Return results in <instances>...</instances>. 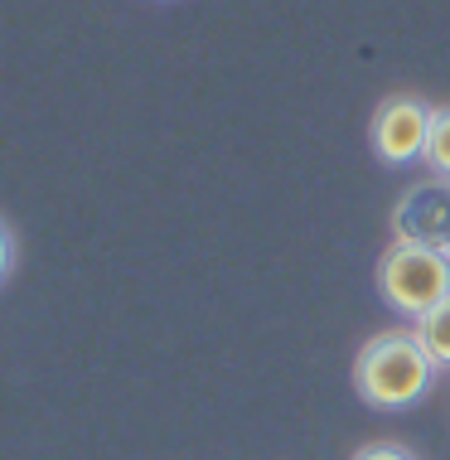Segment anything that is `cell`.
<instances>
[{
    "label": "cell",
    "instance_id": "1",
    "mask_svg": "<svg viewBox=\"0 0 450 460\" xmlns=\"http://www.w3.org/2000/svg\"><path fill=\"white\" fill-rule=\"evenodd\" d=\"M436 373L417 330H383L354 358V388L373 412H407L436 388Z\"/></svg>",
    "mask_w": 450,
    "mask_h": 460
},
{
    "label": "cell",
    "instance_id": "2",
    "mask_svg": "<svg viewBox=\"0 0 450 460\" xmlns=\"http://www.w3.org/2000/svg\"><path fill=\"white\" fill-rule=\"evenodd\" d=\"M378 296L393 315L421 320L450 296V252L417 243H387L378 257Z\"/></svg>",
    "mask_w": 450,
    "mask_h": 460
},
{
    "label": "cell",
    "instance_id": "7",
    "mask_svg": "<svg viewBox=\"0 0 450 460\" xmlns=\"http://www.w3.org/2000/svg\"><path fill=\"white\" fill-rule=\"evenodd\" d=\"M354 460H417V451H407L402 441H368L354 451Z\"/></svg>",
    "mask_w": 450,
    "mask_h": 460
},
{
    "label": "cell",
    "instance_id": "4",
    "mask_svg": "<svg viewBox=\"0 0 450 460\" xmlns=\"http://www.w3.org/2000/svg\"><path fill=\"white\" fill-rule=\"evenodd\" d=\"M393 243L450 252V180L427 175L393 204Z\"/></svg>",
    "mask_w": 450,
    "mask_h": 460
},
{
    "label": "cell",
    "instance_id": "6",
    "mask_svg": "<svg viewBox=\"0 0 450 460\" xmlns=\"http://www.w3.org/2000/svg\"><path fill=\"white\" fill-rule=\"evenodd\" d=\"M421 165H427L431 175L450 180V107H436V117H431V136H427V155H421Z\"/></svg>",
    "mask_w": 450,
    "mask_h": 460
},
{
    "label": "cell",
    "instance_id": "3",
    "mask_svg": "<svg viewBox=\"0 0 450 460\" xmlns=\"http://www.w3.org/2000/svg\"><path fill=\"white\" fill-rule=\"evenodd\" d=\"M431 117H436V107L421 102V97H411V93L383 97L378 111H373V121H368V141H373V151H378L383 165H411V160L427 155Z\"/></svg>",
    "mask_w": 450,
    "mask_h": 460
},
{
    "label": "cell",
    "instance_id": "5",
    "mask_svg": "<svg viewBox=\"0 0 450 460\" xmlns=\"http://www.w3.org/2000/svg\"><path fill=\"white\" fill-rule=\"evenodd\" d=\"M411 330H417L421 349L431 354V364L441 373H450V296L441 305H431L421 320H411Z\"/></svg>",
    "mask_w": 450,
    "mask_h": 460
},
{
    "label": "cell",
    "instance_id": "8",
    "mask_svg": "<svg viewBox=\"0 0 450 460\" xmlns=\"http://www.w3.org/2000/svg\"><path fill=\"white\" fill-rule=\"evenodd\" d=\"M10 267H15V233H10L5 218H0V281L10 277Z\"/></svg>",
    "mask_w": 450,
    "mask_h": 460
}]
</instances>
